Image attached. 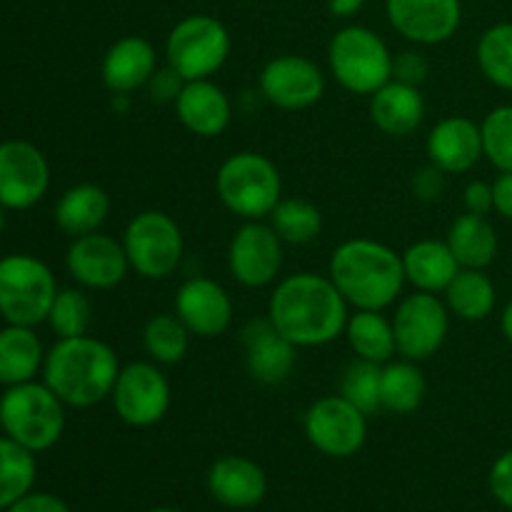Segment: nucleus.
Masks as SVG:
<instances>
[{"label": "nucleus", "mask_w": 512, "mask_h": 512, "mask_svg": "<svg viewBox=\"0 0 512 512\" xmlns=\"http://www.w3.org/2000/svg\"><path fill=\"white\" fill-rule=\"evenodd\" d=\"M0 425L30 453L50 450L65 430V403L40 383L13 385L0 400Z\"/></svg>", "instance_id": "423d86ee"}, {"label": "nucleus", "mask_w": 512, "mask_h": 512, "mask_svg": "<svg viewBox=\"0 0 512 512\" xmlns=\"http://www.w3.org/2000/svg\"><path fill=\"white\" fill-rule=\"evenodd\" d=\"M143 348L158 365H175L188 355L190 330L175 313H160L145 323Z\"/></svg>", "instance_id": "2f4dec72"}, {"label": "nucleus", "mask_w": 512, "mask_h": 512, "mask_svg": "<svg viewBox=\"0 0 512 512\" xmlns=\"http://www.w3.org/2000/svg\"><path fill=\"white\" fill-rule=\"evenodd\" d=\"M118 373L115 350L88 333L58 338L43 363L45 385L70 408H93L110 400Z\"/></svg>", "instance_id": "7ed1b4c3"}, {"label": "nucleus", "mask_w": 512, "mask_h": 512, "mask_svg": "<svg viewBox=\"0 0 512 512\" xmlns=\"http://www.w3.org/2000/svg\"><path fill=\"white\" fill-rule=\"evenodd\" d=\"M488 485L493 498L503 505L505 510L512 512V448L505 450L493 463L488 475Z\"/></svg>", "instance_id": "a19ab883"}, {"label": "nucleus", "mask_w": 512, "mask_h": 512, "mask_svg": "<svg viewBox=\"0 0 512 512\" xmlns=\"http://www.w3.org/2000/svg\"><path fill=\"white\" fill-rule=\"evenodd\" d=\"M35 453L10 438H0V510L30 493L35 483Z\"/></svg>", "instance_id": "72a5a7b5"}, {"label": "nucleus", "mask_w": 512, "mask_h": 512, "mask_svg": "<svg viewBox=\"0 0 512 512\" xmlns=\"http://www.w3.org/2000/svg\"><path fill=\"white\" fill-rule=\"evenodd\" d=\"M328 278L355 310L390 308L408 283L400 253L373 238L340 243L330 255Z\"/></svg>", "instance_id": "f03ea898"}, {"label": "nucleus", "mask_w": 512, "mask_h": 512, "mask_svg": "<svg viewBox=\"0 0 512 512\" xmlns=\"http://www.w3.org/2000/svg\"><path fill=\"white\" fill-rule=\"evenodd\" d=\"M365 8V0H328V13L333 18H353Z\"/></svg>", "instance_id": "49530a36"}, {"label": "nucleus", "mask_w": 512, "mask_h": 512, "mask_svg": "<svg viewBox=\"0 0 512 512\" xmlns=\"http://www.w3.org/2000/svg\"><path fill=\"white\" fill-rule=\"evenodd\" d=\"M233 38L225 23L205 13L185 15L165 38V63L178 70L183 80L213 78L230 58Z\"/></svg>", "instance_id": "0eeeda50"}, {"label": "nucleus", "mask_w": 512, "mask_h": 512, "mask_svg": "<svg viewBox=\"0 0 512 512\" xmlns=\"http://www.w3.org/2000/svg\"><path fill=\"white\" fill-rule=\"evenodd\" d=\"M173 108L180 125L205 140L223 135L233 120V103L228 93L210 78L188 80Z\"/></svg>", "instance_id": "5701e85b"}, {"label": "nucleus", "mask_w": 512, "mask_h": 512, "mask_svg": "<svg viewBox=\"0 0 512 512\" xmlns=\"http://www.w3.org/2000/svg\"><path fill=\"white\" fill-rule=\"evenodd\" d=\"M43 343L28 325H10L0 330V383H30L43 368Z\"/></svg>", "instance_id": "c85d7f7f"}, {"label": "nucleus", "mask_w": 512, "mask_h": 512, "mask_svg": "<svg viewBox=\"0 0 512 512\" xmlns=\"http://www.w3.org/2000/svg\"><path fill=\"white\" fill-rule=\"evenodd\" d=\"M445 243L453 250L460 268L485 270L498 255V233L485 215L463 213L453 220Z\"/></svg>", "instance_id": "bb28decb"}, {"label": "nucleus", "mask_w": 512, "mask_h": 512, "mask_svg": "<svg viewBox=\"0 0 512 512\" xmlns=\"http://www.w3.org/2000/svg\"><path fill=\"white\" fill-rule=\"evenodd\" d=\"M8 512H70L68 505L60 498L48 493H28L25 498H20L18 503H13Z\"/></svg>", "instance_id": "c03bdc74"}, {"label": "nucleus", "mask_w": 512, "mask_h": 512, "mask_svg": "<svg viewBox=\"0 0 512 512\" xmlns=\"http://www.w3.org/2000/svg\"><path fill=\"white\" fill-rule=\"evenodd\" d=\"M410 188H413V195L423 203H433L443 195L445 190V173L440 168H435L433 163H428L425 168H420L418 173L410 180Z\"/></svg>", "instance_id": "79ce46f5"}, {"label": "nucleus", "mask_w": 512, "mask_h": 512, "mask_svg": "<svg viewBox=\"0 0 512 512\" xmlns=\"http://www.w3.org/2000/svg\"><path fill=\"white\" fill-rule=\"evenodd\" d=\"M443 295L450 315H458L465 323L485 320L493 315L495 303H498L495 283L485 270L478 268H460Z\"/></svg>", "instance_id": "c756f323"}, {"label": "nucleus", "mask_w": 512, "mask_h": 512, "mask_svg": "<svg viewBox=\"0 0 512 512\" xmlns=\"http://www.w3.org/2000/svg\"><path fill=\"white\" fill-rule=\"evenodd\" d=\"M158 50L143 35L118 38L103 55L100 78L110 95H130L145 88L158 70Z\"/></svg>", "instance_id": "4be33fe9"}, {"label": "nucleus", "mask_w": 512, "mask_h": 512, "mask_svg": "<svg viewBox=\"0 0 512 512\" xmlns=\"http://www.w3.org/2000/svg\"><path fill=\"white\" fill-rule=\"evenodd\" d=\"M380 373H383V365L355 358L340 378V395L365 415H375L383 410L380 408Z\"/></svg>", "instance_id": "c9c22d12"}, {"label": "nucleus", "mask_w": 512, "mask_h": 512, "mask_svg": "<svg viewBox=\"0 0 512 512\" xmlns=\"http://www.w3.org/2000/svg\"><path fill=\"white\" fill-rule=\"evenodd\" d=\"M393 330L400 358L423 363V360L433 358L448 340V305L435 293L415 290L413 295H405L395 308Z\"/></svg>", "instance_id": "9b49d317"}, {"label": "nucleus", "mask_w": 512, "mask_h": 512, "mask_svg": "<svg viewBox=\"0 0 512 512\" xmlns=\"http://www.w3.org/2000/svg\"><path fill=\"white\" fill-rule=\"evenodd\" d=\"M268 223L273 225L283 243L308 245L323 230V213L318 205L305 198H283L270 213Z\"/></svg>", "instance_id": "473e14b6"}, {"label": "nucleus", "mask_w": 512, "mask_h": 512, "mask_svg": "<svg viewBox=\"0 0 512 512\" xmlns=\"http://www.w3.org/2000/svg\"><path fill=\"white\" fill-rule=\"evenodd\" d=\"M208 493L230 510H253L268 495V475L255 460L225 455L208 470Z\"/></svg>", "instance_id": "412c9836"}, {"label": "nucleus", "mask_w": 512, "mask_h": 512, "mask_svg": "<svg viewBox=\"0 0 512 512\" xmlns=\"http://www.w3.org/2000/svg\"><path fill=\"white\" fill-rule=\"evenodd\" d=\"M65 265L75 283L88 290L118 288L130 270L123 240H115L113 235H105L100 230L73 238L65 255Z\"/></svg>", "instance_id": "f3484780"}, {"label": "nucleus", "mask_w": 512, "mask_h": 512, "mask_svg": "<svg viewBox=\"0 0 512 512\" xmlns=\"http://www.w3.org/2000/svg\"><path fill=\"white\" fill-rule=\"evenodd\" d=\"M268 318L295 348H323L345 333L350 305L328 275L295 273L273 288Z\"/></svg>", "instance_id": "f257e3e1"}, {"label": "nucleus", "mask_w": 512, "mask_h": 512, "mask_svg": "<svg viewBox=\"0 0 512 512\" xmlns=\"http://www.w3.org/2000/svg\"><path fill=\"white\" fill-rule=\"evenodd\" d=\"M390 28L415 45L448 43L463 23L460 0H385Z\"/></svg>", "instance_id": "dca6fc26"}, {"label": "nucleus", "mask_w": 512, "mask_h": 512, "mask_svg": "<svg viewBox=\"0 0 512 512\" xmlns=\"http://www.w3.org/2000/svg\"><path fill=\"white\" fill-rule=\"evenodd\" d=\"M463 203H465V213L473 215H485L493 213V183H485V180H473V183L465 185L463 190Z\"/></svg>", "instance_id": "37998d69"}, {"label": "nucleus", "mask_w": 512, "mask_h": 512, "mask_svg": "<svg viewBox=\"0 0 512 512\" xmlns=\"http://www.w3.org/2000/svg\"><path fill=\"white\" fill-rule=\"evenodd\" d=\"M428 395L423 370L413 360H390L380 373V408L395 415H410L420 410Z\"/></svg>", "instance_id": "7c9ffc66"}, {"label": "nucleus", "mask_w": 512, "mask_h": 512, "mask_svg": "<svg viewBox=\"0 0 512 512\" xmlns=\"http://www.w3.org/2000/svg\"><path fill=\"white\" fill-rule=\"evenodd\" d=\"M245 350V368L260 385H280L293 375L298 365V350L285 335L278 333L270 318H253L240 333Z\"/></svg>", "instance_id": "6ab92c4d"}, {"label": "nucleus", "mask_w": 512, "mask_h": 512, "mask_svg": "<svg viewBox=\"0 0 512 512\" xmlns=\"http://www.w3.org/2000/svg\"><path fill=\"white\" fill-rule=\"evenodd\" d=\"M110 403L115 415L130 428H153L168 415L173 390L158 363L138 360L120 368Z\"/></svg>", "instance_id": "9d476101"}, {"label": "nucleus", "mask_w": 512, "mask_h": 512, "mask_svg": "<svg viewBox=\"0 0 512 512\" xmlns=\"http://www.w3.org/2000/svg\"><path fill=\"white\" fill-rule=\"evenodd\" d=\"M58 285L43 260L33 255H8L0 260V315L10 325H33L48 320Z\"/></svg>", "instance_id": "1a4fd4ad"}, {"label": "nucleus", "mask_w": 512, "mask_h": 512, "mask_svg": "<svg viewBox=\"0 0 512 512\" xmlns=\"http://www.w3.org/2000/svg\"><path fill=\"white\" fill-rule=\"evenodd\" d=\"M110 215V195L95 183H80L65 190L55 203V223L63 233L80 235L98 233Z\"/></svg>", "instance_id": "a878e982"}, {"label": "nucleus", "mask_w": 512, "mask_h": 512, "mask_svg": "<svg viewBox=\"0 0 512 512\" xmlns=\"http://www.w3.org/2000/svg\"><path fill=\"white\" fill-rule=\"evenodd\" d=\"M308 443L328 458H353L368 440V415L343 395L315 400L303 418Z\"/></svg>", "instance_id": "f8f14e48"}, {"label": "nucleus", "mask_w": 512, "mask_h": 512, "mask_svg": "<svg viewBox=\"0 0 512 512\" xmlns=\"http://www.w3.org/2000/svg\"><path fill=\"white\" fill-rule=\"evenodd\" d=\"M370 120L390 138H408L425 118V98L420 88L390 80L370 95Z\"/></svg>", "instance_id": "b1692460"}, {"label": "nucleus", "mask_w": 512, "mask_h": 512, "mask_svg": "<svg viewBox=\"0 0 512 512\" xmlns=\"http://www.w3.org/2000/svg\"><path fill=\"white\" fill-rule=\"evenodd\" d=\"M173 308L190 335L205 340L223 335L233 323V298L218 280L205 275H195L180 285Z\"/></svg>", "instance_id": "a211bd4d"}, {"label": "nucleus", "mask_w": 512, "mask_h": 512, "mask_svg": "<svg viewBox=\"0 0 512 512\" xmlns=\"http://www.w3.org/2000/svg\"><path fill=\"white\" fill-rule=\"evenodd\" d=\"M283 240L265 220H243L228 245V270L243 288H268L283 270Z\"/></svg>", "instance_id": "ddd939ff"}, {"label": "nucleus", "mask_w": 512, "mask_h": 512, "mask_svg": "<svg viewBox=\"0 0 512 512\" xmlns=\"http://www.w3.org/2000/svg\"><path fill=\"white\" fill-rule=\"evenodd\" d=\"M50 185L45 155L28 140L0 143V205L8 210H28L43 200Z\"/></svg>", "instance_id": "2eb2a0df"}, {"label": "nucleus", "mask_w": 512, "mask_h": 512, "mask_svg": "<svg viewBox=\"0 0 512 512\" xmlns=\"http://www.w3.org/2000/svg\"><path fill=\"white\" fill-rule=\"evenodd\" d=\"M113 98V108L118 110V113H125L130 105V95H110Z\"/></svg>", "instance_id": "09e8293b"}, {"label": "nucleus", "mask_w": 512, "mask_h": 512, "mask_svg": "<svg viewBox=\"0 0 512 512\" xmlns=\"http://www.w3.org/2000/svg\"><path fill=\"white\" fill-rule=\"evenodd\" d=\"M3 208V205H0ZM0 230H3V210H0Z\"/></svg>", "instance_id": "3c124183"}, {"label": "nucleus", "mask_w": 512, "mask_h": 512, "mask_svg": "<svg viewBox=\"0 0 512 512\" xmlns=\"http://www.w3.org/2000/svg\"><path fill=\"white\" fill-rule=\"evenodd\" d=\"M400 258H403L405 280L423 293H445L460 270V263L445 240H415L400 253Z\"/></svg>", "instance_id": "393cba45"}, {"label": "nucleus", "mask_w": 512, "mask_h": 512, "mask_svg": "<svg viewBox=\"0 0 512 512\" xmlns=\"http://www.w3.org/2000/svg\"><path fill=\"white\" fill-rule=\"evenodd\" d=\"M215 193L240 220H265L283 200V178L268 155L238 150L220 163Z\"/></svg>", "instance_id": "20e7f679"}, {"label": "nucleus", "mask_w": 512, "mask_h": 512, "mask_svg": "<svg viewBox=\"0 0 512 512\" xmlns=\"http://www.w3.org/2000/svg\"><path fill=\"white\" fill-rule=\"evenodd\" d=\"M483 153L500 173L512 170V105H498L480 123Z\"/></svg>", "instance_id": "4c0bfd02"}, {"label": "nucleus", "mask_w": 512, "mask_h": 512, "mask_svg": "<svg viewBox=\"0 0 512 512\" xmlns=\"http://www.w3.org/2000/svg\"><path fill=\"white\" fill-rule=\"evenodd\" d=\"M93 320V308L83 290L65 288L55 293L53 305H50L48 323L58 338H78L85 335Z\"/></svg>", "instance_id": "e433bc0d"}, {"label": "nucleus", "mask_w": 512, "mask_h": 512, "mask_svg": "<svg viewBox=\"0 0 512 512\" xmlns=\"http://www.w3.org/2000/svg\"><path fill=\"white\" fill-rule=\"evenodd\" d=\"M145 512H180V510H175V508H153V510H145Z\"/></svg>", "instance_id": "8fccbe9b"}, {"label": "nucleus", "mask_w": 512, "mask_h": 512, "mask_svg": "<svg viewBox=\"0 0 512 512\" xmlns=\"http://www.w3.org/2000/svg\"><path fill=\"white\" fill-rule=\"evenodd\" d=\"M258 88L263 100L275 108L305 110L325 95V75L315 60L285 53L263 65Z\"/></svg>", "instance_id": "4468645a"}, {"label": "nucleus", "mask_w": 512, "mask_h": 512, "mask_svg": "<svg viewBox=\"0 0 512 512\" xmlns=\"http://www.w3.org/2000/svg\"><path fill=\"white\" fill-rule=\"evenodd\" d=\"M425 153L435 168L445 175L468 173L478 165L483 153V133L475 120L465 115H450L433 125L425 140Z\"/></svg>", "instance_id": "aec40b11"}, {"label": "nucleus", "mask_w": 512, "mask_h": 512, "mask_svg": "<svg viewBox=\"0 0 512 512\" xmlns=\"http://www.w3.org/2000/svg\"><path fill=\"white\" fill-rule=\"evenodd\" d=\"M493 205L495 213L503 215L505 220H512V170L500 173L493 183Z\"/></svg>", "instance_id": "a18cd8bd"}, {"label": "nucleus", "mask_w": 512, "mask_h": 512, "mask_svg": "<svg viewBox=\"0 0 512 512\" xmlns=\"http://www.w3.org/2000/svg\"><path fill=\"white\" fill-rule=\"evenodd\" d=\"M328 68L340 88L370 98L393 80V53L375 30L345 25L328 43Z\"/></svg>", "instance_id": "39448f33"}, {"label": "nucleus", "mask_w": 512, "mask_h": 512, "mask_svg": "<svg viewBox=\"0 0 512 512\" xmlns=\"http://www.w3.org/2000/svg\"><path fill=\"white\" fill-rule=\"evenodd\" d=\"M123 248L130 270L145 280H163L183 263L185 238L173 215L165 210H143L125 225Z\"/></svg>", "instance_id": "6e6552de"}, {"label": "nucleus", "mask_w": 512, "mask_h": 512, "mask_svg": "<svg viewBox=\"0 0 512 512\" xmlns=\"http://www.w3.org/2000/svg\"><path fill=\"white\" fill-rule=\"evenodd\" d=\"M345 340L355 358L385 365L398 355L393 318H385L383 310H355L345 325Z\"/></svg>", "instance_id": "cd10ccee"}, {"label": "nucleus", "mask_w": 512, "mask_h": 512, "mask_svg": "<svg viewBox=\"0 0 512 512\" xmlns=\"http://www.w3.org/2000/svg\"><path fill=\"white\" fill-rule=\"evenodd\" d=\"M430 75V60L420 50H403L393 55V80L420 88Z\"/></svg>", "instance_id": "58836bf2"}, {"label": "nucleus", "mask_w": 512, "mask_h": 512, "mask_svg": "<svg viewBox=\"0 0 512 512\" xmlns=\"http://www.w3.org/2000/svg\"><path fill=\"white\" fill-rule=\"evenodd\" d=\"M478 68L485 78L503 90H512V23L490 25L475 48Z\"/></svg>", "instance_id": "f704fd0d"}, {"label": "nucleus", "mask_w": 512, "mask_h": 512, "mask_svg": "<svg viewBox=\"0 0 512 512\" xmlns=\"http://www.w3.org/2000/svg\"><path fill=\"white\" fill-rule=\"evenodd\" d=\"M183 85H185L183 75L165 63L163 68L155 70L153 78H150L148 85H145V90H148V95L153 103H175L180 95V90H183Z\"/></svg>", "instance_id": "ea45409f"}, {"label": "nucleus", "mask_w": 512, "mask_h": 512, "mask_svg": "<svg viewBox=\"0 0 512 512\" xmlns=\"http://www.w3.org/2000/svg\"><path fill=\"white\" fill-rule=\"evenodd\" d=\"M500 330H503L505 340L512 345V300L508 305H505L503 315H500Z\"/></svg>", "instance_id": "de8ad7c7"}]
</instances>
